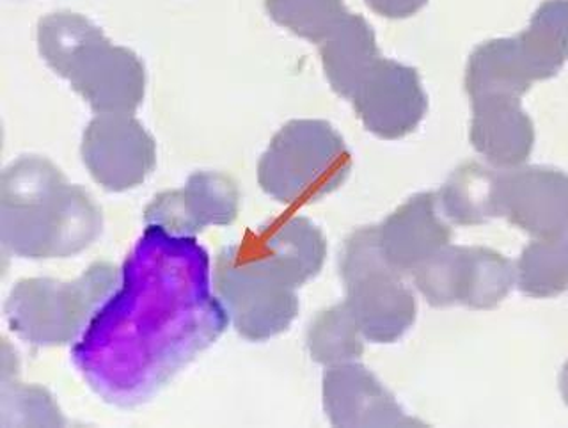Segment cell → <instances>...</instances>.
I'll list each match as a JSON object with an SVG mask.
<instances>
[{"label":"cell","instance_id":"cell-1","mask_svg":"<svg viewBox=\"0 0 568 428\" xmlns=\"http://www.w3.org/2000/svg\"><path fill=\"white\" fill-rule=\"evenodd\" d=\"M102 232V212L44 156L9 165L0 179V241L20 258H70Z\"/></svg>","mask_w":568,"mask_h":428},{"label":"cell","instance_id":"cell-2","mask_svg":"<svg viewBox=\"0 0 568 428\" xmlns=\"http://www.w3.org/2000/svg\"><path fill=\"white\" fill-rule=\"evenodd\" d=\"M44 63L67 79L97 114H133L146 93V72L132 50L114 47L102 29L77 13H52L38 23Z\"/></svg>","mask_w":568,"mask_h":428},{"label":"cell","instance_id":"cell-3","mask_svg":"<svg viewBox=\"0 0 568 428\" xmlns=\"http://www.w3.org/2000/svg\"><path fill=\"white\" fill-rule=\"evenodd\" d=\"M351 170V152L327 121L293 120L263 153L257 183L281 203L306 205L336 191Z\"/></svg>","mask_w":568,"mask_h":428},{"label":"cell","instance_id":"cell-4","mask_svg":"<svg viewBox=\"0 0 568 428\" xmlns=\"http://www.w3.org/2000/svg\"><path fill=\"white\" fill-rule=\"evenodd\" d=\"M346 300L364 339L393 344L416 320V299L398 268L382 253L378 226L352 233L339 262Z\"/></svg>","mask_w":568,"mask_h":428},{"label":"cell","instance_id":"cell-5","mask_svg":"<svg viewBox=\"0 0 568 428\" xmlns=\"http://www.w3.org/2000/svg\"><path fill=\"white\" fill-rule=\"evenodd\" d=\"M115 282V268L94 264L70 283L22 279L6 303L11 330L29 344L59 347L84 329L89 315L105 299Z\"/></svg>","mask_w":568,"mask_h":428},{"label":"cell","instance_id":"cell-6","mask_svg":"<svg viewBox=\"0 0 568 428\" xmlns=\"http://www.w3.org/2000/svg\"><path fill=\"white\" fill-rule=\"evenodd\" d=\"M413 277L435 308L464 304L470 309H493L517 283V268L487 247L446 246L419 265Z\"/></svg>","mask_w":568,"mask_h":428},{"label":"cell","instance_id":"cell-7","mask_svg":"<svg viewBox=\"0 0 568 428\" xmlns=\"http://www.w3.org/2000/svg\"><path fill=\"white\" fill-rule=\"evenodd\" d=\"M213 282L227 318L248 342H265L281 335L297 317L295 288L244 264L233 247L219 253Z\"/></svg>","mask_w":568,"mask_h":428},{"label":"cell","instance_id":"cell-8","mask_svg":"<svg viewBox=\"0 0 568 428\" xmlns=\"http://www.w3.org/2000/svg\"><path fill=\"white\" fill-rule=\"evenodd\" d=\"M82 161L106 191H130L155 170V141L132 114H97L82 139Z\"/></svg>","mask_w":568,"mask_h":428},{"label":"cell","instance_id":"cell-9","mask_svg":"<svg viewBox=\"0 0 568 428\" xmlns=\"http://www.w3.org/2000/svg\"><path fill=\"white\" fill-rule=\"evenodd\" d=\"M233 249L244 264L274 277L275 282L298 288L324 267L327 242L324 233L306 217L283 215L257 232L247 230Z\"/></svg>","mask_w":568,"mask_h":428},{"label":"cell","instance_id":"cell-10","mask_svg":"<svg viewBox=\"0 0 568 428\" xmlns=\"http://www.w3.org/2000/svg\"><path fill=\"white\" fill-rule=\"evenodd\" d=\"M236 183L222 173L200 171L185 188L162 192L144 212L148 228L169 237H192L209 226H227L239 215Z\"/></svg>","mask_w":568,"mask_h":428},{"label":"cell","instance_id":"cell-11","mask_svg":"<svg viewBox=\"0 0 568 428\" xmlns=\"http://www.w3.org/2000/svg\"><path fill=\"white\" fill-rule=\"evenodd\" d=\"M352 103L363 125L387 141L414 132L428 109L416 70L384 58L355 91Z\"/></svg>","mask_w":568,"mask_h":428},{"label":"cell","instance_id":"cell-12","mask_svg":"<svg viewBox=\"0 0 568 428\" xmlns=\"http://www.w3.org/2000/svg\"><path fill=\"white\" fill-rule=\"evenodd\" d=\"M499 215L535 238L568 233V174L549 167H524L499 174Z\"/></svg>","mask_w":568,"mask_h":428},{"label":"cell","instance_id":"cell-13","mask_svg":"<svg viewBox=\"0 0 568 428\" xmlns=\"http://www.w3.org/2000/svg\"><path fill=\"white\" fill-rule=\"evenodd\" d=\"M324 407L334 427H425L405 415L372 371L355 363L325 371Z\"/></svg>","mask_w":568,"mask_h":428},{"label":"cell","instance_id":"cell-14","mask_svg":"<svg viewBox=\"0 0 568 428\" xmlns=\"http://www.w3.org/2000/svg\"><path fill=\"white\" fill-rule=\"evenodd\" d=\"M437 194H416L378 226L382 253L402 274H413L452 241V228L437 212Z\"/></svg>","mask_w":568,"mask_h":428},{"label":"cell","instance_id":"cell-15","mask_svg":"<svg viewBox=\"0 0 568 428\" xmlns=\"http://www.w3.org/2000/svg\"><path fill=\"white\" fill-rule=\"evenodd\" d=\"M470 143L496 167H517L528 161L535 130L519 100H479L473 102Z\"/></svg>","mask_w":568,"mask_h":428},{"label":"cell","instance_id":"cell-16","mask_svg":"<svg viewBox=\"0 0 568 428\" xmlns=\"http://www.w3.org/2000/svg\"><path fill=\"white\" fill-rule=\"evenodd\" d=\"M320 55L328 84L346 100H352L382 59L372 26L352 13L320 43Z\"/></svg>","mask_w":568,"mask_h":428},{"label":"cell","instance_id":"cell-17","mask_svg":"<svg viewBox=\"0 0 568 428\" xmlns=\"http://www.w3.org/2000/svg\"><path fill=\"white\" fill-rule=\"evenodd\" d=\"M531 84V75L524 67L515 38L487 41L470 54L466 70V90L470 102L519 100Z\"/></svg>","mask_w":568,"mask_h":428},{"label":"cell","instance_id":"cell-18","mask_svg":"<svg viewBox=\"0 0 568 428\" xmlns=\"http://www.w3.org/2000/svg\"><path fill=\"white\" fill-rule=\"evenodd\" d=\"M532 81L549 79L568 59V0H549L535 14L528 31L515 38Z\"/></svg>","mask_w":568,"mask_h":428},{"label":"cell","instance_id":"cell-19","mask_svg":"<svg viewBox=\"0 0 568 428\" xmlns=\"http://www.w3.org/2000/svg\"><path fill=\"white\" fill-rule=\"evenodd\" d=\"M497 182L499 174L470 162L449 176L437 194V200L453 223L460 226L484 224L493 217H499Z\"/></svg>","mask_w":568,"mask_h":428},{"label":"cell","instance_id":"cell-20","mask_svg":"<svg viewBox=\"0 0 568 428\" xmlns=\"http://www.w3.org/2000/svg\"><path fill=\"white\" fill-rule=\"evenodd\" d=\"M515 268L517 286L528 297L549 299L568 292V233L531 242Z\"/></svg>","mask_w":568,"mask_h":428},{"label":"cell","instance_id":"cell-21","mask_svg":"<svg viewBox=\"0 0 568 428\" xmlns=\"http://www.w3.org/2000/svg\"><path fill=\"white\" fill-rule=\"evenodd\" d=\"M363 333L351 306L337 304L320 312L307 330V348L320 365H342L359 359L364 353Z\"/></svg>","mask_w":568,"mask_h":428},{"label":"cell","instance_id":"cell-22","mask_svg":"<svg viewBox=\"0 0 568 428\" xmlns=\"http://www.w3.org/2000/svg\"><path fill=\"white\" fill-rule=\"evenodd\" d=\"M265 8L281 28L316 45L348 14L343 0H265Z\"/></svg>","mask_w":568,"mask_h":428},{"label":"cell","instance_id":"cell-23","mask_svg":"<svg viewBox=\"0 0 568 428\" xmlns=\"http://www.w3.org/2000/svg\"><path fill=\"white\" fill-rule=\"evenodd\" d=\"M426 2L428 0H366L369 10L393 20L413 17L425 8Z\"/></svg>","mask_w":568,"mask_h":428},{"label":"cell","instance_id":"cell-24","mask_svg":"<svg viewBox=\"0 0 568 428\" xmlns=\"http://www.w3.org/2000/svg\"><path fill=\"white\" fill-rule=\"evenodd\" d=\"M559 389H561V397H564L565 404L568 406V361L561 370V377H559Z\"/></svg>","mask_w":568,"mask_h":428}]
</instances>
